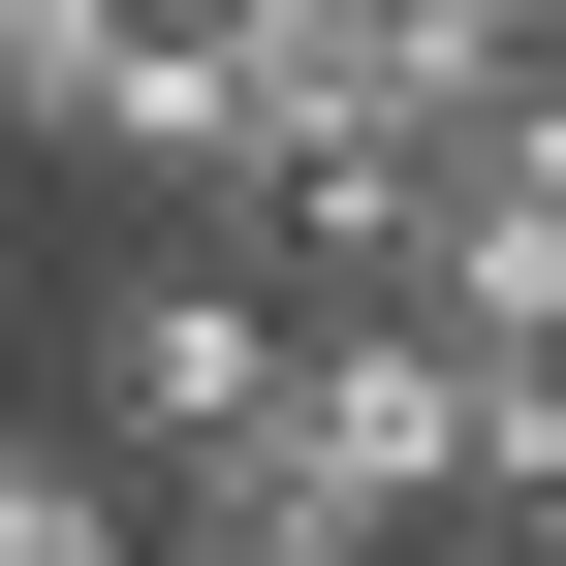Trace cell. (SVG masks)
I'll use <instances>...</instances> for the list:
<instances>
[{"mask_svg":"<svg viewBox=\"0 0 566 566\" xmlns=\"http://www.w3.org/2000/svg\"><path fill=\"white\" fill-rule=\"evenodd\" d=\"M283 346H315V315H283V252H252V221H158V252H95V283L32 315V409L126 472V504H189V472L283 441Z\"/></svg>","mask_w":566,"mask_h":566,"instance_id":"1","label":"cell"},{"mask_svg":"<svg viewBox=\"0 0 566 566\" xmlns=\"http://www.w3.org/2000/svg\"><path fill=\"white\" fill-rule=\"evenodd\" d=\"M472 409H504V378H472V346H409V315H315V346H283V441H315L378 535L472 504Z\"/></svg>","mask_w":566,"mask_h":566,"instance_id":"2","label":"cell"},{"mask_svg":"<svg viewBox=\"0 0 566 566\" xmlns=\"http://www.w3.org/2000/svg\"><path fill=\"white\" fill-rule=\"evenodd\" d=\"M158 566H409V535L346 504L315 441H252V472H189V504H158Z\"/></svg>","mask_w":566,"mask_h":566,"instance_id":"3","label":"cell"},{"mask_svg":"<svg viewBox=\"0 0 566 566\" xmlns=\"http://www.w3.org/2000/svg\"><path fill=\"white\" fill-rule=\"evenodd\" d=\"M0 566H158V504H126L63 409H0Z\"/></svg>","mask_w":566,"mask_h":566,"instance_id":"4","label":"cell"},{"mask_svg":"<svg viewBox=\"0 0 566 566\" xmlns=\"http://www.w3.org/2000/svg\"><path fill=\"white\" fill-rule=\"evenodd\" d=\"M441 535H504V566H566V346H504V409H472V504Z\"/></svg>","mask_w":566,"mask_h":566,"instance_id":"5","label":"cell"},{"mask_svg":"<svg viewBox=\"0 0 566 566\" xmlns=\"http://www.w3.org/2000/svg\"><path fill=\"white\" fill-rule=\"evenodd\" d=\"M95 63H126V0H0V158H63V126H95Z\"/></svg>","mask_w":566,"mask_h":566,"instance_id":"6","label":"cell"},{"mask_svg":"<svg viewBox=\"0 0 566 566\" xmlns=\"http://www.w3.org/2000/svg\"><path fill=\"white\" fill-rule=\"evenodd\" d=\"M409 566H504V535H409Z\"/></svg>","mask_w":566,"mask_h":566,"instance_id":"7","label":"cell"}]
</instances>
